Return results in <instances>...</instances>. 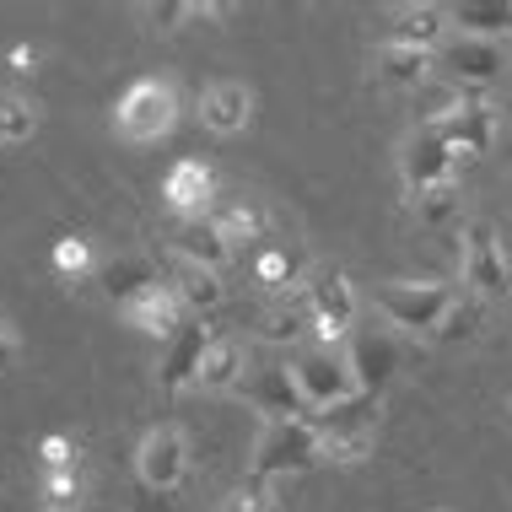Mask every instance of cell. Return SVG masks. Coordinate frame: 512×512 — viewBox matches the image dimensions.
Listing matches in <instances>:
<instances>
[{
	"mask_svg": "<svg viewBox=\"0 0 512 512\" xmlns=\"http://www.w3.org/2000/svg\"><path fill=\"white\" fill-rule=\"evenodd\" d=\"M507 302H512V292H507Z\"/></svg>",
	"mask_w": 512,
	"mask_h": 512,
	"instance_id": "60d3db41",
	"label": "cell"
},
{
	"mask_svg": "<svg viewBox=\"0 0 512 512\" xmlns=\"http://www.w3.org/2000/svg\"><path fill=\"white\" fill-rule=\"evenodd\" d=\"M475 98V92H464V87H453V81H442V76H432L426 87H415L410 92V114H415V130H442L459 108Z\"/></svg>",
	"mask_w": 512,
	"mask_h": 512,
	"instance_id": "484cf974",
	"label": "cell"
},
{
	"mask_svg": "<svg viewBox=\"0 0 512 512\" xmlns=\"http://www.w3.org/2000/svg\"><path fill=\"white\" fill-rule=\"evenodd\" d=\"M480 335V302H453V313L437 324V335L442 345H459V340H475Z\"/></svg>",
	"mask_w": 512,
	"mask_h": 512,
	"instance_id": "e575fe53",
	"label": "cell"
},
{
	"mask_svg": "<svg viewBox=\"0 0 512 512\" xmlns=\"http://www.w3.org/2000/svg\"><path fill=\"white\" fill-rule=\"evenodd\" d=\"M119 318H124L130 329H141V335H151V340H162V345H168V340L178 335V329L189 324V308L173 297V286H157V292H146V297L124 302Z\"/></svg>",
	"mask_w": 512,
	"mask_h": 512,
	"instance_id": "ac0fdd59",
	"label": "cell"
},
{
	"mask_svg": "<svg viewBox=\"0 0 512 512\" xmlns=\"http://www.w3.org/2000/svg\"><path fill=\"white\" fill-rule=\"evenodd\" d=\"M173 259H184V265H200V270H227L232 259H238V248L221 238V227L211 216H195V221H178L173 227Z\"/></svg>",
	"mask_w": 512,
	"mask_h": 512,
	"instance_id": "2e32d148",
	"label": "cell"
},
{
	"mask_svg": "<svg viewBox=\"0 0 512 512\" xmlns=\"http://www.w3.org/2000/svg\"><path fill=\"white\" fill-rule=\"evenodd\" d=\"M38 512H54V507H38Z\"/></svg>",
	"mask_w": 512,
	"mask_h": 512,
	"instance_id": "ab89813d",
	"label": "cell"
},
{
	"mask_svg": "<svg viewBox=\"0 0 512 512\" xmlns=\"http://www.w3.org/2000/svg\"><path fill=\"white\" fill-rule=\"evenodd\" d=\"M389 44L437 54L442 44H448V6H405V11H394Z\"/></svg>",
	"mask_w": 512,
	"mask_h": 512,
	"instance_id": "7402d4cb",
	"label": "cell"
},
{
	"mask_svg": "<svg viewBox=\"0 0 512 512\" xmlns=\"http://www.w3.org/2000/svg\"><path fill=\"white\" fill-rule=\"evenodd\" d=\"M292 378H297V394L308 405V415H324L340 399L356 394L351 367H345V356L335 345H302V351H292Z\"/></svg>",
	"mask_w": 512,
	"mask_h": 512,
	"instance_id": "5b68a950",
	"label": "cell"
},
{
	"mask_svg": "<svg viewBox=\"0 0 512 512\" xmlns=\"http://www.w3.org/2000/svg\"><path fill=\"white\" fill-rule=\"evenodd\" d=\"M38 502L54 512H76L81 502V469H54V475L38 480Z\"/></svg>",
	"mask_w": 512,
	"mask_h": 512,
	"instance_id": "1f68e13d",
	"label": "cell"
},
{
	"mask_svg": "<svg viewBox=\"0 0 512 512\" xmlns=\"http://www.w3.org/2000/svg\"><path fill=\"white\" fill-rule=\"evenodd\" d=\"M318 335V324H313V308H308V297H281V302H270V313L259 318V340L265 345H297L302 351V340Z\"/></svg>",
	"mask_w": 512,
	"mask_h": 512,
	"instance_id": "603a6c76",
	"label": "cell"
},
{
	"mask_svg": "<svg viewBox=\"0 0 512 512\" xmlns=\"http://www.w3.org/2000/svg\"><path fill=\"white\" fill-rule=\"evenodd\" d=\"M243 372H248L243 340L238 335H221V329H216L211 351H205V362H200V383H195V389H205V394H238Z\"/></svg>",
	"mask_w": 512,
	"mask_h": 512,
	"instance_id": "44dd1931",
	"label": "cell"
},
{
	"mask_svg": "<svg viewBox=\"0 0 512 512\" xmlns=\"http://www.w3.org/2000/svg\"><path fill=\"white\" fill-rule=\"evenodd\" d=\"M426 512H448V507H426Z\"/></svg>",
	"mask_w": 512,
	"mask_h": 512,
	"instance_id": "f35d334b",
	"label": "cell"
},
{
	"mask_svg": "<svg viewBox=\"0 0 512 512\" xmlns=\"http://www.w3.org/2000/svg\"><path fill=\"white\" fill-rule=\"evenodd\" d=\"M313 464H324L313 415L308 421H265V432L254 442V459H248V475L254 480H286V475H308Z\"/></svg>",
	"mask_w": 512,
	"mask_h": 512,
	"instance_id": "7a4b0ae2",
	"label": "cell"
},
{
	"mask_svg": "<svg viewBox=\"0 0 512 512\" xmlns=\"http://www.w3.org/2000/svg\"><path fill=\"white\" fill-rule=\"evenodd\" d=\"M243 265H248V281L259 286V292H270L275 302L281 297H297L302 286H308V259H302V248L297 243H281V238H265V243H254L243 254Z\"/></svg>",
	"mask_w": 512,
	"mask_h": 512,
	"instance_id": "8fae6325",
	"label": "cell"
},
{
	"mask_svg": "<svg viewBox=\"0 0 512 512\" xmlns=\"http://www.w3.org/2000/svg\"><path fill=\"white\" fill-rule=\"evenodd\" d=\"M221 512H275V496H270V480H254L248 475L238 491L221 502Z\"/></svg>",
	"mask_w": 512,
	"mask_h": 512,
	"instance_id": "d590c367",
	"label": "cell"
},
{
	"mask_svg": "<svg viewBox=\"0 0 512 512\" xmlns=\"http://www.w3.org/2000/svg\"><path fill=\"white\" fill-rule=\"evenodd\" d=\"M162 205L178 216V221H195V216H211L216 211V178L205 162L195 157H178L168 173H162Z\"/></svg>",
	"mask_w": 512,
	"mask_h": 512,
	"instance_id": "9a60e30c",
	"label": "cell"
},
{
	"mask_svg": "<svg viewBox=\"0 0 512 512\" xmlns=\"http://www.w3.org/2000/svg\"><path fill=\"white\" fill-rule=\"evenodd\" d=\"M211 221L221 227V238H227L232 248H254V243L270 238V232H265V211H259L254 200H216Z\"/></svg>",
	"mask_w": 512,
	"mask_h": 512,
	"instance_id": "f1b7e54d",
	"label": "cell"
},
{
	"mask_svg": "<svg viewBox=\"0 0 512 512\" xmlns=\"http://www.w3.org/2000/svg\"><path fill=\"white\" fill-rule=\"evenodd\" d=\"M399 173H405V189H410V195H426V189L453 184V173H459V157L442 146L437 130H415L410 141L399 146Z\"/></svg>",
	"mask_w": 512,
	"mask_h": 512,
	"instance_id": "5bb4252c",
	"label": "cell"
},
{
	"mask_svg": "<svg viewBox=\"0 0 512 512\" xmlns=\"http://www.w3.org/2000/svg\"><path fill=\"white\" fill-rule=\"evenodd\" d=\"M502 71H507V49H502V44H486V38L453 33L448 44L437 49V76L453 81V87H464V92L491 87Z\"/></svg>",
	"mask_w": 512,
	"mask_h": 512,
	"instance_id": "30bf717a",
	"label": "cell"
},
{
	"mask_svg": "<svg viewBox=\"0 0 512 512\" xmlns=\"http://www.w3.org/2000/svg\"><path fill=\"white\" fill-rule=\"evenodd\" d=\"M54 270L65 275V281H76V275H87L92 270V248L87 238H76V232H65V238H54Z\"/></svg>",
	"mask_w": 512,
	"mask_h": 512,
	"instance_id": "836d02e7",
	"label": "cell"
},
{
	"mask_svg": "<svg viewBox=\"0 0 512 512\" xmlns=\"http://www.w3.org/2000/svg\"><path fill=\"white\" fill-rule=\"evenodd\" d=\"M141 17L151 22V33H178L184 22H216V17H227V11L195 6V0H151V6H141Z\"/></svg>",
	"mask_w": 512,
	"mask_h": 512,
	"instance_id": "f546056e",
	"label": "cell"
},
{
	"mask_svg": "<svg viewBox=\"0 0 512 512\" xmlns=\"http://www.w3.org/2000/svg\"><path fill=\"white\" fill-rule=\"evenodd\" d=\"M378 76L383 81H394V87H426V81L437 76V54H426V49H405V44H389L383 38L378 44Z\"/></svg>",
	"mask_w": 512,
	"mask_h": 512,
	"instance_id": "4316f807",
	"label": "cell"
},
{
	"mask_svg": "<svg viewBox=\"0 0 512 512\" xmlns=\"http://www.w3.org/2000/svg\"><path fill=\"white\" fill-rule=\"evenodd\" d=\"M345 367H351L356 394L383 399V394H389V383H394V372H399L394 335H389V329H356L351 345H345Z\"/></svg>",
	"mask_w": 512,
	"mask_h": 512,
	"instance_id": "7c38bea8",
	"label": "cell"
},
{
	"mask_svg": "<svg viewBox=\"0 0 512 512\" xmlns=\"http://www.w3.org/2000/svg\"><path fill=\"white\" fill-rule=\"evenodd\" d=\"M238 394L248 399V410L265 415V421H308V405L297 394L292 362H265V367H248Z\"/></svg>",
	"mask_w": 512,
	"mask_h": 512,
	"instance_id": "9c48e42d",
	"label": "cell"
},
{
	"mask_svg": "<svg viewBox=\"0 0 512 512\" xmlns=\"http://www.w3.org/2000/svg\"><path fill=\"white\" fill-rule=\"evenodd\" d=\"M410 216L421 221L426 232H459L469 227V216H464V200H459V189L453 184H442V189H426V195H410Z\"/></svg>",
	"mask_w": 512,
	"mask_h": 512,
	"instance_id": "83f0119b",
	"label": "cell"
},
{
	"mask_svg": "<svg viewBox=\"0 0 512 512\" xmlns=\"http://www.w3.org/2000/svg\"><path fill=\"white\" fill-rule=\"evenodd\" d=\"M453 302L459 297L442 281H383L378 286V313L394 329H410V335H437V324L453 313Z\"/></svg>",
	"mask_w": 512,
	"mask_h": 512,
	"instance_id": "3957f363",
	"label": "cell"
},
{
	"mask_svg": "<svg viewBox=\"0 0 512 512\" xmlns=\"http://www.w3.org/2000/svg\"><path fill=\"white\" fill-rule=\"evenodd\" d=\"M168 286H173V297L189 308V318H205V313H216L221 302H227L221 275H216V270H200V265H184V259H173Z\"/></svg>",
	"mask_w": 512,
	"mask_h": 512,
	"instance_id": "cb8c5ba5",
	"label": "cell"
},
{
	"mask_svg": "<svg viewBox=\"0 0 512 512\" xmlns=\"http://www.w3.org/2000/svg\"><path fill=\"white\" fill-rule=\"evenodd\" d=\"M11 65H17V76H33V65H38V54L27 49V44H17L11 49Z\"/></svg>",
	"mask_w": 512,
	"mask_h": 512,
	"instance_id": "74e56055",
	"label": "cell"
},
{
	"mask_svg": "<svg viewBox=\"0 0 512 512\" xmlns=\"http://www.w3.org/2000/svg\"><path fill=\"white\" fill-rule=\"evenodd\" d=\"M448 22L459 27L464 38L502 44L512 33V0H459V6H448Z\"/></svg>",
	"mask_w": 512,
	"mask_h": 512,
	"instance_id": "d4e9b609",
	"label": "cell"
},
{
	"mask_svg": "<svg viewBox=\"0 0 512 512\" xmlns=\"http://www.w3.org/2000/svg\"><path fill=\"white\" fill-rule=\"evenodd\" d=\"M437 135H442V146H448L459 162L486 157L491 141H496V114H491V103H486V98H469V103L459 108V114L442 124Z\"/></svg>",
	"mask_w": 512,
	"mask_h": 512,
	"instance_id": "e0dca14e",
	"label": "cell"
},
{
	"mask_svg": "<svg viewBox=\"0 0 512 512\" xmlns=\"http://www.w3.org/2000/svg\"><path fill=\"white\" fill-rule=\"evenodd\" d=\"M211 340H216V329H205V318H189V324L178 329L168 345H162L157 389H162V394L195 389V383H200V362H205V351H211Z\"/></svg>",
	"mask_w": 512,
	"mask_h": 512,
	"instance_id": "4fadbf2b",
	"label": "cell"
},
{
	"mask_svg": "<svg viewBox=\"0 0 512 512\" xmlns=\"http://www.w3.org/2000/svg\"><path fill=\"white\" fill-rule=\"evenodd\" d=\"M459 270H464V286H475V297L486 302H502L512 292V270L491 221L469 216V227L459 232Z\"/></svg>",
	"mask_w": 512,
	"mask_h": 512,
	"instance_id": "8992f818",
	"label": "cell"
},
{
	"mask_svg": "<svg viewBox=\"0 0 512 512\" xmlns=\"http://www.w3.org/2000/svg\"><path fill=\"white\" fill-rule=\"evenodd\" d=\"M302 297H308L313 308V324H318V345H340L356 335V286L351 275L324 265L308 275V286H302Z\"/></svg>",
	"mask_w": 512,
	"mask_h": 512,
	"instance_id": "52a82bcc",
	"label": "cell"
},
{
	"mask_svg": "<svg viewBox=\"0 0 512 512\" xmlns=\"http://www.w3.org/2000/svg\"><path fill=\"white\" fill-rule=\"evenodd\" d=\"M33 130H38V108L17 98V92H0V141H33Z\"/></svg>",
	"mask_w": 512,
	"mask_h": 512,
	"instance_id": "4dcf8cb0",
	"label": "cell"
},
{
	"mask_svg": "<svg viewBox=\"0 0 512 512\" xmlns=\"http://www.w3.org/2000/svg\"><path fill=\"white\" fill-rule=\"evenodd\" d=\"M98 286L108 292V302H114V308H124V302L157 292V286H168V281H162L157 259H146V254H119V259H108V265L98 270Z\"/></svg>",
	"mask_w": 512,
	"mask_h": 512,
	"instance_id": "d6986e66",
	"label": "cell"
},
{
	"mask_svg": "<svg viewBox=\"0 0 512 512\" xmlns=\"http://www.w3.org/2000/svg\"><path fill=\"white\" fill-rule=\"evenodd\" d=\"M173 124H178V92L168 87V81H157V76H141L114 108V130L124 135V141H135V146L162 141Z\"/></svg>",
	"mask_w": 512,
	"mask_h": 512,
	"instance_id": "277c9868",
	"label": "cell"
},
{
	"mask_svg": "<svg viewBox=\"0 0 512 512\" xmlns=\"http://www.w3.org/2000/svg\"><path fill=\"white\" fill-rule=\"evenodd\" d=\"M38 469H44V475H54V469H81L76 437H71V432H49V437H38Z\"/></svg>",
	"mask_w": 512,
	"mask_h": 512,
	"instance_id": "d6a6232c",
	"label": "cell"
},
{
	"mask_svg": "<svg viewBox=\"0 0 512 512\" xmlns=\"http://www.w3.org/2000/svg\"><path fill=\"white\" fill-rule=\"evenodd\" d=\"M200 119H205V130H216V135H238V130H248V119H254V92H248L243 81H211V87L200 92Z\"/></svg>",
	"mask_w": 512,
	"mask_h": 512,
	"instance_id": "ffe728a7",
	"label": "cell"
},
{
	"mask_svg": "<svg viewBox=\"0 0 512 512\" xmlns=\"http://www.w3.org/2000/svg\"><path fill=\"white\" fill-rule=\"evenodd\" d=\"M378 415H383V399H372V394H351L335 410L313 415L324 464H362L372 453V442H378Z\"/></svg>",
	"mask_w": 512,
	"mask_h": 512,
	"instance_id": "6da1fadb",
	"label": "cell"
},
{
	"mask_svg": "<svg viewBox=\"0 0 512 512\" xmlns=\"http://www.w3.org/2000/svg\"><path fill=\"white\" fill-rule=\"evenodd\" d=\"M17 356H22V340H17V329L0 318V378H6L11 367H17Z\"/></svg>",
	"mask_w": 512,
	"mask_h": 512,
	"instance_id": "8d00e7d4",
	"label": "cell"
},
{
	"mask_svg": "<svg viewBox=\"0 0 512 512\" xmlns=\"http://www.w3.org/2000/svg\"><path fill=\"white\" fill-rule=\"evenodd\" d=\"M184 475H189V442L178 426H151V432L141 437V448H135V480H141L146 491H157V496H168L184 486Z\"/></svg>",
	"mask_w": 512,
	"mask_h": 512,
	"instance_id": "ba28073f",
	"label": "cell"
}]
</instances>
